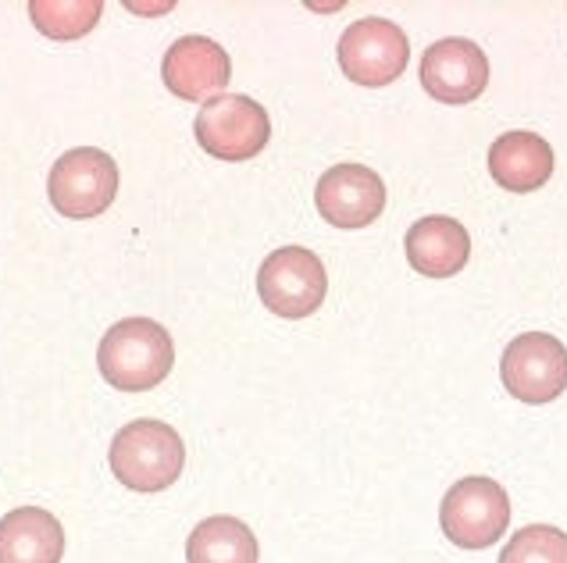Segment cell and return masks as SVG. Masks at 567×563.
<instances>
[{
    "mask_svg": "<svg viewBox=\"0 0 567 563\" xmlns=\"http://www.w3.org/2000/svg\"><path fill=\"white\" fill-rule=\"evenodd\" d=\"M175 346L165 325L151 317H125L104 332L96 367L118 393H147L172 375Z\"/></svg>",
    "mask_w": 567,
    "mask_h": 563,
    "instance_id": "cell-1",
    "label": "cell"
},
{
    "mask_svg": "<svg viewBox=\"0 0 567 563\" xmlns=\"http://www.w3.org/2000/svg\"><path fill=\"white\" fill-rule=\"evenodd\" d=\"M111 471L133 492H165L183 475L186 446L165 421H128L111 442Z\"/></svg>",
    "mask_w": 567,
    "mask_h": 563,
    "instance_id": "cell-2",
    "label": "cell"
},
{
    "mask_svg": "<svg viewBox=\"0 0 567 563\" xmlns=\"http://www.w3.org/2000/svg\"><path fill=\"white\" fill-rule=\"evenodd\" d=\"M440 528L461 550H489L511 528L507 489L485 475L461 478L440 503Z\"/></svg>",
    "mask_w": 567,
    "mask_h": 563,
    "instance_id": "cell-3",
    "label": "cell"
},
{
    "mask_svg": "<svg viewBox=\"0 0 567 563\" xmlns=\"http://www.w3.org/2000/svg\"><path fill=\"white\" fill-rule=\"evenodd\" d=\"M47 192L58 215L72 221H86L104 215L118 197V165L115 157L96 147H75L58 157L47 179Z\"/></svg>",
    "mask_w": 567,
    "mask_h": 563,
    "instance_id": "cell-4",
    "label": "cell"
},
{
    "mask_svg": "<svg viewBox=\"0 0 567 563\" xmlns=\"http://www.w3.org/2000/svg\"><path fill=\"white\" fill-rule=\"evenodd\" d=\"M329 293L326 264L315 250L282 247L265 257L257 271V296L279 317H311Z\"/></svg>",
    "mask_w": 567,
    "mask_h": 563,
    "instance_id": "cell-5",
    "label": "cell"
},
{
    "mask_svg": "<svg viewBox=\"0 0 567 563\" xmlns=\"http://www.w3.org/2000/svg\"><path fill=\"white\" fill-rule=\"evenodd\" d=\"M193 133H197V143L215 160L239 165V160H250L268 147L271 122L268 111L257 101L243 93H229V96H215V101L200 107L197 122H193Z\"/></svg>",
    "mask_w": 567,
    "mask_h": 563,
    "instance_id": "cell-6",
    "label": "cell"
},
{
    "mask_svg": "<svg viewBox=\"0 0 567 563\" xmlns=\"http://www.w3.org/2000/svg\"><path fill=\"white\" fill-rule=\"evenodd\" d=\"M499 378L522 404H549L567 389V346L546 332L514 335L499 361Z\"/></svg>",
    "mask_w": 567,
    "mask_h": 563,
    "instance_id": "cell-7",
    "label": "cell"
},
{
    "mask_svg": "<svg viewBox=\"0 0 567 563\" xmlns=\"http://www.w3.org/2000/svg\"><path fill=\"white\" fill-rule=\"evenodd\" d=\"M411 61V43L389 19H361L339 40V69L358 86H389Z\"/></svg>",
    "mask_w": 567,
    "mask_h": 563,
    "instance_id": "cell-8",
    "label": "cell"
},
{
    "mask_svg": "<svg viewBox=\"0 0 567 563\" xmlns=\"http://www.w3.org/2000/svg\"><path fill=\"white\" fill-rule=\"evenodd\" d=\"M421 86L440 104H472L489 86V61L472 40L450 37L432 43L421 58Z\"/></svg>",
    "mask_w": 567,
    "mask_h": 563,
    "instance_id": "cell-9",
    "label": "cell"
},
{
    "mask_svg": "<svg viewBox=\"0 0 567 563\" xmlns=\"http://www.w3.org/2000/svg\"><path fill=\"white\" fill-rule=\"evenodd\" d=\"M161 79H165V86L179 96V101L210 104L225 86H229L233 61H229V51H221L215 40L183 37L172 43V51H165Z\"/></svg>",
    "mask_w": 567,
    "mask_h": 563,
    "instance_id": "cell-10",
    "label": "cell"
},
{
    "mask_svg": "<svg viewBox=\"0 0 567 563\" xmlns=\"http://www.w3.org/2000/svg\"><path fill=\"white\" fill-rule=\"evenodd\" d=\"M315 204L336 229H364L385 211V186L368 165H336L318 179Z\"/></svg>",
    "mask_w": 567,
    "mask_h": 563,
    "instance_id": "cell-11",
    "label": "cell"
},
{
    "mask_svg": "<svg viewBox=\"0 0 567 563\" xmlns=\"http://www.w3.org/2000/svg\"><path fill=\"white\" fill-rule=\"evenodd\" d=\"M408 261L417 275L425 279H453L472 257V236L461 221H453L446 215H432L411 225L408 239Z\"/></svg>",
    "mask_w": 567,
    "mask_h": 563,
    "instance_id": "cell-12",
    "label": "cell"
},
{
    "mask_svg": "<svg viewBox=\"0 0 567 563\" xmlns=\"http://www.w3.org/2000/svg\"><path fill=\"white\" fill-rule=\"evenodd\" d=\"M64 528L51 510L19 507L0 518V563H61Z\"/></svg>",
    "mask_w": 567,
    "mask_h": 563,
    "instance_id": "cell-13",
    "label": "cell"
},
{
    "mask_svg": "<svg viewBox=\"0 0 567 563\" xmlns=\"http://www.w3.org/2000/svg\"><path fill=\"white\" fill-rule=\"evenodd\" d=\"M489 175L511 192H536L554 175V150L536 133H504L489 147Z\"/></svg>",
    "mask_w": 567,
    "mask_h": 563,
    "instance_id": "cell-14",
    "label": "cell"
},
{
    "mask_svg": "<svg viewBox=\"0 0 567 563\" xmlns=\"http://www.w3.org/2000/svg\"><path fill=\"white\" fill-rule=\"evenodd\" d=\"M257 535L239 518L218 513L193 528L186 542V563H257Z\"/></svg>",
    "mask_w": 567,
    "mask_h": 563,
    "instance_id": "cell-15",
    "label": "cell"
},
{
    "mask_svg": "<svg viewBox=\"0 0 567 563\" xmlns=\"http://www.w3.org/2000/svg\"><path fill=\"white\" fill-rule=\"evenodd\" d=\"M101 0H29V19L51 40H79L101 22Z\"/></svg>",
    "mask_w": 567,
    "mask_h": 563,
    "instance_id": "cell-16",
    "label": "cell"
},
{
    "mask_svg": "<svg viewBox=\"0 0 567 563\" xmlns=\"http://www.w3.org/2000/svg\"><path fill=\"white\" fill-rule=\"evenodd\" d=\"M499 563H567V535L554 524H528L511 535Z\"/></svg>",
    "mask_w": 567,
    "mask_h": 563,
    "instance_id": "cell-17",
    "label": "cell"
}]
</instances>
